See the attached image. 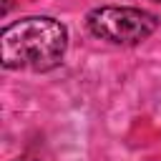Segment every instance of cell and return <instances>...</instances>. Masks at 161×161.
I'll use <instances>...</instances> for the list:
<instances>
[{
    "label": "cell",
    "instance_id": "7a4b0ae2",
    "mask_svg": "<svg viewBox=\"0 0 161 161\" xmlns=\"http://www.w3.org/2000/svg\"><path fill=\"white\" fill-rule=\"evenodd\" d=\"M86 28L93 38L113 45H138L158 28V18L136 5H98L88 10Z\"/></svg>",
    "mask_w": 161,
    "mask_h": 161
},
{
    "label": "cell",
    "instance_id": "6da1fadb",
    "mask_svg": "<svg viewBox=\"0 0 161 161\" xmlns=\"http://www.w3.org/2000/svg\"><path fill=\"white\" fill-rule=\"evenodd\" d=\"M65 50L68 28L50 15H28L0 30V63L8 70H53Z\"/></svg>",
    "mask_w": 161,
    "mask_h": 161
},
{
    "label": "cell",
    "instance_id": "3957f363",
    "mask_svg": "<svg viewBox=\"0 0 161 161\" xmlns=\"http://www.w3.org/2000/svg\"><path fill=\"white\" fill-rule=\"evenodd\" d=\"M13 161H35V158H13Z\"/></svg>",
    "mask_w": 161,
    "mask_h": 161
},
{
    "label": "cell",
    "instance_id": "277c9868",
    "mask_svg": "<svg viewBox=\"0 0 161 161\" xmlns=\"http://www.w3.org/2000/svg\"><path fill=\"white\" fill-rule=\"evenodd\" d=\"M153 3H161V0H153Z\"/></svg>",
    "mask_w": 161,
    "mask_h": 161
}]
</instances>
